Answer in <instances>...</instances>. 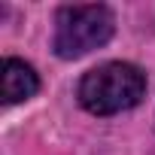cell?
Returning <instances> with one entry per match:
<instances>
[{"mask_svg":"<svg viewBox=\"0 0 155 155\" xmlns=\"http://www.w3.org/2000/svg\"><path fill=\"white\" fill-rule=\"evenodd\" d=\"M146 91V76L140 67L125 61H110L88 70L79 82V104L94 116H113L140 104Z\"/></svg>","mask_w":155,"mask_h":155,"instance_id":"1","label":"cell"},{"mask_svg":"<svg viewBox=\"0 0 155 155\" xmlns=\"http://www.w3.org/2000/svg\"><path fill=\"white\" fill-rule=\"evenodd\" d=\"M113 37V12L104 3L61 6L55 18V52L61 58H82Z\"/></svg>","mask_w":155,"mask_h":155,"instance_id":"2","label":"cell"},{"mask_svg":"<svg viewBox=\"0 0 155 155\" xmlns=\"http://www.w3.org/2000/svg\"><path fill=\"white\" fill-rule=\"evenodd\" d=\"M40 88V79L31 64L18 61V58H6L3 61V104H18L34 97Z\"/></svg>","mask_w":155,"mask_h":155,"instance_id":"3","label":"cell"}]
</instances>
